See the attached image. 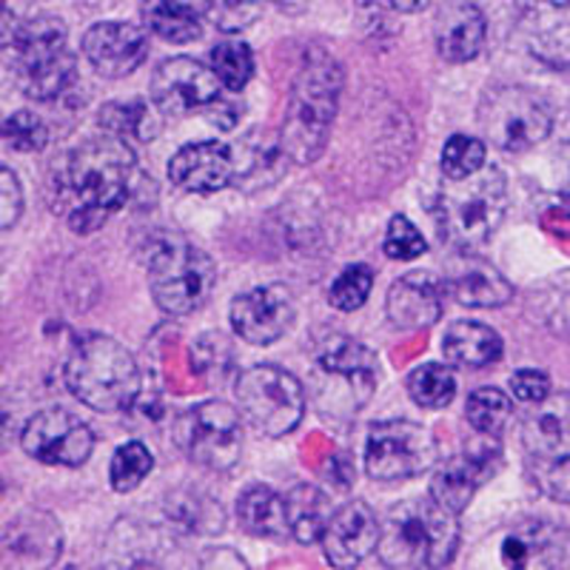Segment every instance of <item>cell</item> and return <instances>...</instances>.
<instances>
[{"instance_id":"7a4b0ae2","label":"cell","mask_w":570,"mask_h":570,"mask_svg":"<svg viewBox=\"0 0 570 570\" xmlns=\"http://www.w3.org/2000/svg\"><path fill=\"white\" fill-rule=\"evenodd\" d=\"M460 513L434 497L405 499L383 522L376 557L385 568L434 570L454 562L460 548Z\"/></svg>"},{"instance_id":"ee69618b","label":"cell","mask_w":570,"mask_h":570,"mask_svg":"<svg viewBox=\"0 0 570 570\" xmlns=\"http://www.w3.org/2000/svg\"><path fill=\"white\" fill-rule=\"evenodd\" d=\"M191 363L197 365L200 374H208L214 368H226L232 363V348L223 334H203L191 348Z\"/></svg>"},{"instance_id":"c3c4849f","label":"cell","mask_w":570,"mask_h":570,"mask_svg":"<svg viewBox=\"0 0 570 570\" xmlns=\"http://www.w3.org/2000/svg\"><path fill=\"white\" fill-rule=\"evenodd\" d=\"M391 3H394V9H400V12L414 14V12H422L431 0H391Z\"/></svg>"},{"instance_id":"cb8c5ba5","label":"cell","mask_w":570,"mask_h":570,"mask_svg":"<svg viewBox=\"0 0 570 570\" xmlns=\"http://www.w3.org/2000/svg\"><path fill=\"white\" fill-rule=\"evenodd\" d=\"M445 285L448 294L468 308H502L513 297V285L473 252H460Z\"/></svg>"},{"instance_id":"e575fe53","label":"cell","mask_w":570,"mask_h":570,"mask_svg":"<svg viewBox=\"0 0 570 570\" xmlns=\"http://www.w3.org/2000/svg\"><path fill=\"white\" fill-rule=\"evenodd\" d=\"M212 69L223 89L243 91L254 75V52L240 40H223L212 49Z\"/></svg>"},{"instance_id":"d6986e66","label":"cell","mask_w":570,"mask_h":570,"mask_svg":"<svg viewBox=\"0 0 570 570\" xmlns=\"http://www.w3.org/2000/svg\"><path fill=\"white\" fill-rule=\"evenodd\" d=\"M237 163L234 149L220 140H203L183 146L169 163V180L191 195H212L234 180Z\"/></svg>"},{"instance_id":"8992f818","label":"cell","mask_w":570,"mask_h":570,"mask_svg":"<svg viewBox=\"0 0 570 570\" xmlns=\"http://www.w3.org/2000/svg\"><path fill=\"white\" fill-rule=\"evenodd\" d=\"M146 272L155 303L171 317L200 312L217 283V266L177 232H157L146 246Z\"/></svg>"},{"instance_id":"60d3db41","label":"cell","mask_w":570,"mask_h":570,"mask_svg":"<svg viewBox=\"0 0 570 570\" xmlns=\"http://www.w3.org/2000/svg\"><path fill=\"white\" fill-rule=\"evenodd\" d=\"M383 248L391 259H416L425 254L428 246L425 237L420 234V228H416L405 214H396L389 223Z\"/></svg>"},{"instance_id":"74e56055","label":"cell","mask_w":570,"mask_h":570,"mask_svg":"<svg viewBox=\"0 0 570 570\" xmlns=\"http://www.w3.org/2000/svg\"><path fill=\"white\" fill-rule=\"evenodd\" d=\"M485 169V142L468 135L448 137L442 149V175L445 180H465Z\"/></svg>"},{"instance_id":"5bb4252c","label":"cell","mask_w":570,"mask_h":570,"mask_svg":"<svg viewBox=\"0 0 570 570\" xmlns=\"http://www.w3.org/2000/svg\"><path fill=\"white\" fill-rule=\"evenodd\" d=\"M220 78L195 58H169L151 78V104L160 115L180 117L220 100Z\"/></svg>"},{"instance_id":"836d02e7","label":"cell","mask_w":570,"mask_h":570,"mask_svg":"<svg viewBox=\"0 0 570 570\" xmlns=\"http://www.w3.org/2000/svg\"><path fill=\"white\" fill-rule=\"evenodd\" d=\"M409 394L411 400L428 411H440L451 405L456 396V380L448 365L425 363L411 371L409 376Z\"/></svg>"},{"instance_id":"1f68e13d","label":"cell","mask_w":570,"mask_h":570,"mask_svg":"<svg viewBox=\"0 0 570 570\" xmlns=\"http://www.w3.org/2000/svg\"><path fill=\"white\" fill-rule=\"evenodd\" d=\"M166 517L175 528L188 533L212 537L220 533L226 525V513L212 497H203L197 491H177L166 499Z\"/></svg>"},{"instance_id":"52a82bcc","label":"cell","mask_w":570,"mask_h":570,"mask_svg":"<svg viewBox=\"0 0 570 570\" xmlns=\"http://www.w3.org/2000/svg\"><path fill=\"white\" fill-rule=\"evenodd\" d=\"M12 71L20 91L32 100H55L75 80V55L66 46V27L60 18L40 14L14 29Z\"/></svg>"},{"instance_id":"8d00e7d4","label":"cell","mask_w":570,"mask_h":570,"mask_svg":"<svg viewBox=\"0 0 570 570\" xmlns=\"http://www.w3.org/2000/svg\"><path fill=\"white\" fill-rule=\"evenodd\" d=\"M151 468H155V456H151L149 448L137 440L126 442V445L117 448L115 456H111V468H109L111 488H115L117 493L135 491V488L149 476Z\"/></svg>"},{"instance_id":"f6af8a7d","label":"cell","mask_w":570,"mask_h":570,"mask_svg":"<svg viewBox=\"0 0 570 570\" xmlns=\"http://www.w3.org/2000/svg\"><path fill=\"white\" fill-rule=\"evenodd\" d=\"M511 391L517 400L533 405V402H542L544 396L551 394V380H548L544 371H537V368L517 371V374L511 376Z\"/></svg>"},{"instance_id":"681fc988","label":"cell","mask_w":570,"mask_h":570,"mask_svg":"<svg viewBox=\"0 0 570 570\" xmlns=\"http://www.w3.org/2000/svg\"><path fill=\"white\" fill-rule=\"evenodd\" d=\"M562 160H564V177H568V191H570V146H564Z\"/></svg>"},{"instance_id":"4316f807","label":"cell","mask_w":570,"mask_h":570,"mask_svg":"<svg viewBox=\"0 0 570 570\" xmlns=\"http://www.w3.org/2000/svg\"><path fill=\"white\" fill-rule=\"evenodd\" d=\"M237 522L246 533L257 539H288V505L285 497H279L268 485H248L237 499Z\"/></svg>"},{"instance_id":"9a60e30c","label":"cell","mask_w":570,"mask_h":570,"mask_svg":"<svg viewBox=\"0 0 570 570\" xmlns=\"http://www.w3.org/2000/svg\"><path fill=\"white\" fill-rule=\"evenodd\" d=\"M294 323V297L285 285H259L232 303V328L243 343L272 345Z\"/></svg>"},{"instance_id":"f35d334b","label":"cell","mask_w":570,"mask_h":570,"mask_svg":"<svg viewBox=\"0 0 570 570\" xmlns=\"http://www.w3.org/2000/svg\"><path fill=\"white\" fill-rule=\"evenodd\" d=\"M371 288H374V272L365 263H356V266L343 268V274L331 283L328 303L337 312H356L371 297Z\"/></svg>"},{"instance_id":"484cf974","label":"cell","mask_w":570,"mask_h":570,"mask_svg":"<svg viewBox=\"0 0 570 570\" xmlns=\"http://www.w3.org/2000/svg\"><path fill=\"white\" fill-rule=\"evenodd\" d=\"M502 337L491 325L471 323V320H460L451 323L442 337V354L451 365L460 368H485V365L502 360Z\"/></svg>"},{"instance_id":"ac0fdd59","label":"cell","mask_w":570,"mask_h":570,"mask_svg":"<svg viewBox=\"0 0 570 570\" xmlns=\"http://www.w3.org/2000/svg\"><path fill=\"white\" fill-rule=\"evenodd\" d=\"M83 55L104 78H126L149 55V38L135 23L106 20L83 35Z\"/></svg>"},{"instance_id":"e0dca14e","label":"cell","mask_w":570,"mask_h":570,"mask_svg":"<svg viewBox=\"0 0 570 570\" xmlns=\"http://www.w3.org/2000/svg\"><path fill=\"white\" fill-rule=\"evenodd\" d=\"M380 533H383V525L376 522L374 508L363 499H354L334 511L320 544L334 568H354L376 551Z\"/></svg>"},{"instance_id":"9c48e42d","label":"cell","mask_w":570,"mask_h":570,"mask_svg":"<svg viewBox=\"0 0 570 570\" xmlns=\"http://www.w3.org/2000/svg\"><path fill=\"white\" fill-rule=\"evenodd\" d=\"M234 400L243 420L263 436L292 434L305 414V389L279 365H252L237 376Z\"/></svg>"},{"instance_id":"7bdbcfd3","label":"cell","mask_w":570,"mask_h":570,"mask_svg":"<svg viewBox=\"0 0 570 570\" xmlns=\"http://www.w3.org/2000/svg\"><path fill=\"white\" fill-rule=\"evenodd\" d=\"M528 468H531V476L539 485V491L559 499V502H570V460H537V456H528Z\"/></svg>"},{"instance_id":"4fadbf2b","label":"cell","mask_w":570,"mask_h":570,"mask_svg":"<svg viewBox=\"0 0 570 570\" xmlns=\"http://www.w3.org/2000/svg\"><path fill=\"white\" fill-rule=\"evenodd\" d=\"M20 445L43 465L78 468L95 451V434L80 416L66 409H46L23 428Z\"/></svg>"},{"instance_id":"b9f144b4","label":"cell","mask_w":570,"mask_h":570,"mask_svg":"<svg viewBox=\"0 0 570 570\" xmlns=\"http://www.w3.org/2000/svg\"><path fill=\"white\" fill-rule=\"evenodd\" d=\"M259 14H263V7L257 0H212V9H208V18L214 20V27L226 35L243 32V29L252 27Z\"/></svg>"},{"instance_id":"2e32d148","label":"cell","mask_w":570,"mask_h":570,"mask_svg":"<svg viewBox=\"0 0 570 570\" xmlns=\"http://www.w3.org/2000/svg\"><path fill=\"white\" fill-rule=\"evenodd\" d=\"M63 553L60 522L46 511H23L3 525V562L14 570H46Z\"/></svg>"},{"instance_id":"44dd1931","label":"cell","mask_w":570,"mask_h":570,"mask_svg":"<svg viewBox=\"0 0 570 570\" xmlns=\"http://www.w3.org/2000/svg\"><path fill=\"white\" fill-rule=\"evenodd\" d=\"M445 279L431 272H411L389 288L385 314L396 328H428L445 312Z\"/></svg>"},{"instance_id":"6da1fadb","label":"cell","mask_w":570,"mask_h":570,"mask_svg":"<svg viewBox=\"0 0 570 570\" xmlns=\"http://www.w3.org/2000/svg\"><path fill=\"white\" fill-rule=\"evenodd\" d=\"M131 175L135 155L124 137H91L60 163L55 212L63 214L78 234L95 232L126 203Z\"/></svg>"},{"instance_id":"ffe728a7","label":"cell","mask_w":570,"mask_h":570,"mask_svg":"<svg viewBox=\"0 0 570 570\" xmlns=\"http://www.w3.org/2000/svg\"><path fill=\"white\" fill-rule=\"evenodd\" d=\"M499 465H502L499 448H482V451H465V454L448 456L434 471L431 497L440 505H445L448 511L462 513L473 499V493L480 491L499 471Z\"/></svg>"},{"instance_id":"d590c367","label":"cell","mask_w":570,"mask_h":570,"mask_svg":"<svg viewBox=\"0 0 570 570\" xmlns=\"http://www.w3.org/2000/svg\"><path fill=\"white\" fill-rule=\"evenodd\" d=\"M537 312L544 328L570 343V272H559L551 283L542 285L537 294Z\"/></svg>"},{"instance_id":"f546056e","label":"cell","mask_w":570,"mask_h":570,"mask_svg":"<svg viewBox=\"0 0 570 570\" xmlns=\"http://www.w3.org/2000/svg\"><path fill=\"white\" fill-rule=\"evenodd\" d=\"M285 505H288L292 539H297L299 544L323 542L325 528H328L331 517H334L328 493L314 485H297L285 497Z\"/></svg>"},{"instance_id":"d4e9b609","label":"cell","mask_w":570,"mask_h":570,"mask_svg":"<svg viewBox=\"0 0 570 570\" xmlns=\"http://www.w3.org/2000/svg\"><path fill=\"white\" fill-rule=\"evenodd\" d=\"M488 38L485 14L473 3H454L442 9L434 27L436 52L448 63H468L482 52Z\"/></svg>"},{"instance_id":"7dc6e473","label":"cell","mask_w":570,"mask_h":570,"mask_svg":"<svg viewBox=\"0 0 570 570\" xmlns=\"http://www.w3.org/2000/svg\"><path fill=\"white\" fill-rule=\"evenodd\" d=\"M570 206H544L542 212V226L553 234H570Z\"/></svg>"},{"instance_id":"8fae6325","label":"cell","mask_w":570,"mask_h":570,"mask_svg":"<svg viewBox=\"0 0 570 570\" xmlns=\"http://www.w3.org/2000/svg\"><path fill=\"white\" fill-rule=\"evenodd\" d=\"M440 445L425 425L411 420L376 422L365 442V471L376 482L414 480L436 465Z\"/></svg>"},{"instance_id":"83f0119b","label":"cell","mask_w":570,"mask_h":570,"mask_svg":"<svg viewBox=\"0 0 570 570\" xmlns=\"http://www.w3.org/2000/svg\"><path fill=\"white\" fill-rule=\"evenodd\" d=\"M212 9V0H146L142 20L155 35L169 43H191L200 38V20Z\"/></svg>"},{"instance_id":"3957f363","label":"cell","mask_w":570,"mask_h":570,"mask_svg":"<svg viewBox=\"0 0 570 570\" xmlns=\"http://www.w3.org/2000/svg\"><path fill=\"white\" fill-rule=\"evenodd\" d=\"M340 95H343V66L325 52L305 60L294 78L283 129H279L288 160L308 166L323 155L337 117Z\"/></svg>"},{"instance_id":"7c38bea8","label":"cell","mask_w":570,"mask_h":570,"mask_svg":"<svg viewBox=\"0 0 570 570\" xmlns=\"http://www.w3.org/2000/svg\"><path fill=\"white\" fill-rule=\"evenodd\" d=\"M175 440L183 454L208 471H228L240 462V414L220 400H208L188 409L175 422Z\"/></svg>"},{"instance_id":"d6a6232c","label":"cell","mask_w":570,"mask_h":570,"mask_svg":"<svg viewBox=\"0 0 570 570\" xmlns=\"http://www.w3.org/2000/svg\"><path fill=\"white\" fill-rule=\"evenodd\" d=\"M465 414L476 434L488 436V440H499L513 420V402L505 391L476 389L468 396Z\"/></svg>"},{"instance_id":"ab89813d","label":"cell","mask_w":570,"mask_h":570,"mask_svg":"<svg viewBox=\"0 0 570 570\" xmlns=\"http://www.w3.org/2000/svg\"><path fill=\"white\" fill-rule=\"evenodd\" d=\"M3 137L18 151H43L49 142V129L35 111H14L3 120Z\"/></svg>"},{"instance_id":"30bf717a","label":"cell","mask_w":570,"mask_h":570,"mask_svg":"<svg viewBox=\"0 0 570 570\" xmlns=\"http://www.w3.org/2000/svg\"><path fill=\"white\" fill-rule=\"evenodd\" d=\"M480 129L502 151H528L551 135V106L525 86H497L480 100Z\"/></svg>"},{"instance_id":"bcb514c9","label":"cell","mask_w":570,"mask_h":570,"mask_svg":"<svg viewBox=\"0 0 570 570\" xmlns=\"http://www.w3.org/2000/svg\"><path fill=\"white\" fill-rule=\"evenodd\" d=\"M0 180H3V186H0V191H3V214H0V223L9 232L12 226H18L20 214H23V191H20L18 177L9 169L0 171Z\"/></svg>"},{"instance_id":"f1b7e54d","label":"cell","mask_w":570,"mask_h":570,"mask_svg":"<svg viewBox=\"0 0 570 570\" xmlns=\"http://www.w3.org/2000/svg\"><path fill=\"white\" fill-rule=\"evenodd\" d=\"M285 160H288V155H285L279 137L248 135L243 146H237V151H234V163H237L234 180L272 186L285 171Z\"/></svg>"},{"instance_id":"f907efd6","label":"cell","mask_w":570,"mask_h":570,"mask_svg":"<svg viewBox=\"0 0 570 570\" xmlns=\"http://www.w3.org/2000/svg\"><path fill=\"white\" fill-rule=\"evenodd\" d=\"M551 7H570V0H548Z\"/></svg>"},{"instance_id":"5b68a950","label":"cell","mask_w":570,"mask_h":570,"mask_svg":"<svg viewBox=\"0 0 570 570\" xmlns=\"http://www.w3.org/2000/svg\"><path fill=\"white\" fill-rule=\"evenodd\" d=\"M508 212V180L491 169L465 180H448L436 197L434 217L440 237L456 252H476L491 240Z\"/></svg>"},{"instance_id":"7402d4cb","label":"cell","mask_w":570,"mask_h":570,"mask_svg":"<svg viewBox=\"0 0 570 570\" xmlns=\"http://www.w3.org/2000/svg\"><path fill=\"white\" fill-rule=\"evenodd\" d=\"M570 562V537L559 525L533 519L513 528L502 542V564L508 568H562Z\"/></svg>"},{"instance_id":"ba28073f","label":"cell","mask_w":570,"mask_h":570,"mask_svg":"<svg viewBox=\"0 0 570 570\" xmlns=\"http://www.w3.org/2000/svg\"><path fill=\"white\" fill-rule=\"evenodd\" d=\"M376 380H380L376 354L363 343L345 334H331L320 345L317 365H314V396L325 416L356 414L374 394Z\"/></svg>"},{"instance_id":"277c9868","label":"cell","mask_w":570,"mask_h":570,"mask_svg":"<svg viewBox=\"0 0 570 570\" xmlns=\"http://www.w3.org/2000/svg\"><path fill=\"white\" fill-rule=\"evenodd\" d=\"M66 389L86 409L120 414L140 396L142 376L126 345L106 334H89L75 343L66 360Z\"/></svg>"},{"instance_id":"4dcf8cb0","label":"cell","mask_w":570,"mask_h":570,"mask_svg":"<svg viewBox=\"0 0 570 570\" xmlns=\"http://www.w3.org/2000/svg\"><path fill=\"white\" fill-rule=\"evenodd\" d=\"M155 109H151L146 100H126V104L120 100V104H106L104 109H100L98 124L106 135L124 137L126 142L129 140L151 142L163 129L160 115H157Z\"/></svg>"},{"instance_id":"603a6c76","label":"cell","mask_w":570,"mask_h":570,"mask_svg":"<svg viewBox=\"0 0 570 570\" xmlns=\"http://www.w3.org/2000/svg\"><path fill=\"white\" fill-rule=\"evenodd\" d=\"M522 445L537 460H570V394H548L522 420Z\"/></svg>"}]
</instances>
